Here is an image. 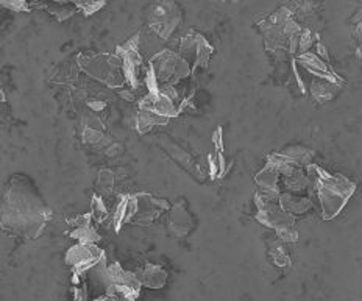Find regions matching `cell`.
I'll return each instance as SVG.
<instances>
[{
	"mask_svg": "<svg viewBox=\"0 0 362 301\" xmlns=\"http://www.w3.org/2000/svg\"><path fill=\"white\" fill-rule=\"evenodd\" d=\"M52 219L34 184L25 175H14L0 205V226L10 234L24 239H38Z\"/></svg>",
	"mask_w": 362,
	"mask_h": 301,
	"instance_id": "cell-1",
	"label": "cell"
},
{
	"mask_svg": "<svg viewBox=\"0 0 362 301\" xmlns=\"http://www.w3.org/2000/svg\"><path fill=\"white\" fill-rule=\"evenodd\" d=\"M306 177L308 186H311V192L314 193L317 207L325 220L335 219L356 191V184L351 183L349 178L331 175L314 164L306 166Z\"/></svg>",
	"mask_w": 362,
	"mask_h": 301,
	"instance_id": "cell-2",
	"label": "cell"
},
{
	"mask_svg": "<svg viewBox=\"0 0 362 301\" xmlns=\"http://www.w3.org/2000/svg\"><path fill=\"white\" fill-rule=\"evenodd\" d=\"M259 32L264 38L266 47L271 52H280L283 55H295L298 46V37L302 27L294 19V14L287 6H281L272 14H269L258 24Z\"/></svg>",
	"mask_w": 362,
	"mask_h": 301,
	"instance_id": "cell-3",
	"label": "cell"
},
{
	"mask_svg": "<svg viewBox=\"0 0 362 301\" xmlns=\"http://www.w3.org/2000/svg\"><path fill=\"white\" fill-rule=\"evenodd\" d=\"M189 75H193L189 64L181 58L180 53L166 49L156 53L148 63L144 82L148 91H155L158 86H175Z\"/></svg>",
	"mask_w": 362,
	"mask_h": 301,
	"instance_id": "cell-4",
	"label": "cell"
},
{
	"mask_svg": "<svg viewBox=\"0 0 362 301\" xmlns=\"http://www.w3.org/2000/svg\"><path fill=\"white\" fill-rule=\"evenodd\" d=\"M78 66L96 80L108 84L110 88H120L124 86L125 77L122 70V61L119 56L110 53L96 55H80L78 56Z\"/></svg>",
	"mask_w": 362,
	"mask_h": 301,
	"instance_id": "cell-5",
	"label": "cell"
},
{
	"mask_svg": "<svg viewBox=\"0 0 362 301\" xmlns=\"http://www.w3.org/2000/svg\"><path fill=\"white\" fill-rule=\"evenodd\" d=\"M257 206L258 214L257 219L262 225L272 228L278 234V238L285 242H297L298 233L295 231V219L294 216H289L287 212L281 210V206L276 202L275 197L264 196V193H258L257 197Z\"/></svg>",
	"mask_w": 362,
	"mask_h": 301,
	"instance_id": "cell-6",
	"label": "cell"
},
{
	"mask_svg": "<svg viewBox=\"0 0 362 301\" xmlns=\"http://www.w3.org/2000/svg\"><path fill=\"white\" fill-rule=\"evenodd\" d=\"M183 23L181 6L174 0H160L147 14V25L162 41H167Z\"/></svg>",
	"mask_w": 362,
	"mask_h": 301,
	"instance_id": "cell-7",
	"label": "cell"
},
{
	"mask_svg": "<svg viewBox=\"0 0 362 301\" xmlns=\"http://www.w3.org/2000/svg\"><path fill=\"white\" fill-rule=\"evenodd\" d=\"M212 52L214 49L200 33L189 32L181 38L180 56L189 64L193 77L197 70L208 68Z\"/></svg>",
	"mask_w": 362,
	"mask_h": 301,
	"instance_id": "cell-8",
	"label": "cell"
},
{
	"mask_svg": "<svg viewBox=\"0 0 362 301\" xmlns=\"http://www.w3.org/2000/svg\"><path fill=\"white\" fill-rule=\"evenodd\" d=\"M105 257L103 250L98 248L96 243L78 242L77 245L70 247L66 253V264L72 267L75 275L86 274Z\"/></svg>",
	"mask_w": 362,
	"mask_h": 301,
	"instance_id": "cell-9",
	"label": "cell"
},
{
	"mask_svg": "<svg viewBox=\"0 0 362 301\" xmlns=\"http://www.w3.org/2000/svg\"><path fill=\"white\" fill-rule=\"evenodd\" d=\"M169 207L170 206L166 200L155 198L150 193H136V196H133V216L130 222L131 224L148 225Z\"/></svg>",
	"mask_w": 362,
	"mask_h": 301,
	"instance_id": "cell-10",
	"label": "cell"
},
{
	"mask_svg": "<svg viewBox=\"0 0 362 301\" xmlns=\"http://www.w3.org/2000/svg\"><path fill=\"white\" fill-rule=\"evenodd\" d=\"M194 220L190 217L189 211L186 210V205L183 202L175 203L170 210V216H169V226L172 229V233L179 238H183L186 236L190 229H193Z\"/></svg>",
	"mask_w": 362,
	"mask_h": 301,
	"instance_id": "cell-11",
	"label": "cell"
},
{
	"mask_svg": "<svg viewBox=\"0 0 362 301\" xmlns=\"http://www.w3.org/2000/svg\"><path fill=\"white\" fill-rule=\"evenodd\" d=\"M254 183L259 186V189L262 193H264V196L278 198V196L281 193L278 170H276L272 164H269V162H267V166L257 175V178H254Z\"/></svg>",
	"mask_w": 362,
	"mask_h": 301,
	"instance_id": "cell-12",
	"label": "cell"
},
{
	"mask_svg": "<svg viewBox=\"0 0 362 301\" xmlns=\"http://www.w3.org/2000/svg\"><path fill=\"white\" fill-rule=\"evenodd\" d=\"M138 278V281L141 284V288H148V289H161L164 288V284L167 281V274L162 270L160 265L153 264H146L144 269L134 274Z\"/></svg>",
	"mask_w": 362,
	"mask_h": 301,
	"instance_id": "cell-13",
	"label": "cell"
},
{
	"mask_svg": "<svg viewBox=\"0 0 362 301\" xmlns=\"http://www.w3.org/2000/svg\"><path fill=\"white\" fill-rule=\"evenodd\" d=\"M278 205L281 206L283 211L289 214V216L306 214L312 207V202L309 198H304V197L298 196V193H290V192H281L280 193Z\"/></svg>",
	"mask_w": 362,
	"mask_h": 301,
	"instance_id": "cell-14",
	"label": "cell"
},
{
	"mask_svg": "<svg viewBox=\"0 0 362 301\" xmlns=\"http://www.w3.org/2000/svg\"><path fill=\"white\" fill-rule=\"evenodd\" d=\"M339 88L340 83L325 80V78H317V80L311 84V92L318 102H328V100L335 98Z\"/></svg>",
	"mask_w": 362,
	"mask_h": 301,
	"instance_id": "cell-15",
	"label": "cell"
},
{
	"mask_svg": "<svg viewBox=\"0 0 362 301\" xmlns=\"http://www.w3.org/2000/svg\"><path fill=\"white\" fill-rule=\"evenodd\" d=\"M167 122H169V119L160 116V114L147 111V110H141L138 114V119H136V127H138L139 133H147L148 130H152L153 127L161 125V124H167Z\"/></svg>",
	"mask_w": 362,
	"mask_h": 301,
	"instance_id": "cell-16",
	"label": "cell"
},
{
	"mask_svg": "<svg viewBox=\"0 0 362 301\" xmlns=\"http://www.w3.org/2000/svg\"><path fill=\"white\" fill-rule=\"evenodd\" d=\"M285 156H287L290 161L295 162L297 166H308V164H311V160L312 156H314V153L311 152V150L304 148V147H287L286 150H283L281 152Z\"/></svg>",
	"mask_w": 362,
	"mask_h": 301,
	"instance_id": "cell-17",
	"label": "cell"
},
{
	"mask_svg": "<svg viewBox=\"0 0 362 301\" xmlns=\"http://www.w3.org/2000/svg\"><path fill=\"white\" fill-rule=\"evenodd\" d=\"M67 2L72 4L77 11H82L84 16H92L103 8L108 0H67Z\"/></svg>",
	"mask_w": 362,
	"mask_h": 301,
	"instance_id": "cell-18",
	"label": "cell"
},
{
	"mask_svg": "<svg viewBox=\"0 0 362 301\" xmlns=\"http://www.w3.org/2000/svg\"><path fill=\"white\" fill-rule=\"evenodd\" d=\"M70 238H74L78 242L84 243H96L101 241V236L97 234V231L91 225L86 226H77L72 233H70Z\"/></svg>",
	"mask_w": 362,
	"mask_h": 301,
	"instance_id": "cell-19",
	"label": "cell"
},
{
	"mask_svg": "<svg viewBox=\"0 0 362 301\" xmlns=\"http://www.w3.org/2000/svg\"><path fill=\"white\" fill-rule=\"evenodd\" d=\"M0 5L14 13H27L32 10L28 0H0Z\"/></svg>",
	"mask_w": 362,
	"mask_h": 301,
	"instance_id": "cell-20",
	"label": "cell"
},
{
	"mask_svg": "<svg viewBox=\"0 0 362 301\" xmlns=\"http://www.w3.org/2000/svg\"><path fill=\"white\" fill-rule=\"evenodd\" d=\"M115 188V175L110 170H102L101 175H98V189L103 193H110Z\"/></svg>",
	"mask_w": 362,
	"mask_h": 301,
	"instance_id": "cell-21",
	"label": "cell"
},
{
	"mask_svg": "<svg viewBox=\"0 0 362 301\" xmlns=\"http://www.w3.org/2000/svg\"><path fill=\"white\" fill-rule=\"evenodd\" d=\"M91 216L97 219L98 222H102L106 219V216H108V210H106V206L103 203V200L98 197V196H94V198H92V212Z\"/></svg>",
	"mask_w": 362,
	"mask_h": 301,
	"instance_id": "cell-22",
	"label": "cell"
},
{
	"mask_svg": "<svg viewBox=\"0 0 362 301\" xmlns=\"http://www.w3.org/2000/svg\"><path fill=\"white\" fill-rule=\"evenodd\" d=\"M102 138H103V134L101 130H97V128H92V127L84 128L83 141L86 142V144H97V142H101Z\"/></svg>",
	"mask_w": 362,
	"mask_h": 301,
	"instance_id": "cell-23",
	"label": "cell"
},
{
	"mask_svg": "<svg viewBox=\"0 0 362 301\" xmlns=\"http://www.w3.org/2000/svg\"><path fill=\"white\" fill-rule=\"evenodd\" d=\"M272 257L276 265H280V267H285V265H289V256L285 253V250H283L281 245H276L272 252Z\"/></svg>",
	"mask_w": 362,
	"mask_h": 301,
	"instance_id": "cell-24",
	"label": "cell"
},
{
	"mask_svg": "<svg viewBox=\"0 0 362 301\" xmlns=\"http://www.w3.org/2000/svg\"><path fill=\"white\" fill-rule=\"evenodd\" d=\"M216 2H222V4H228V2H231V4H238L239 0H216Z\"/></svg>",
	"mask_w": 362,
	"mask_h": 301,
	"instance_id": "cell-25",
	"label": "cell"
},
{
	"mask_svg": "<svg viewBox=\"0 0 362 301\" xmlns=\"http://www.w3.org/2000/svg\"><path fill=\"white\" fill-rule=\"evenodd\" d=\"M44 2H58V4H67V0H44Z\"/></svg>",
	"mask_w": 362,
	"mask_h": 301,
	"instance_id": "cell-26",
	"label": "cell"
},
{
	"mask_svg": "<svg viewBox=\"0 0 362 301\" xmlns=\"http://www.w3.org/2000/svg\"><path fill=\"white\" fill-rule=\"evenodd\" d=\"M0 102H5V94H4L2 89H0Z\"/></svg>",
	"mask_w": 362,
	"mask_h": 301,
	"instance_id": "cell-27",
	"label": "cell"
}]
</instances>
